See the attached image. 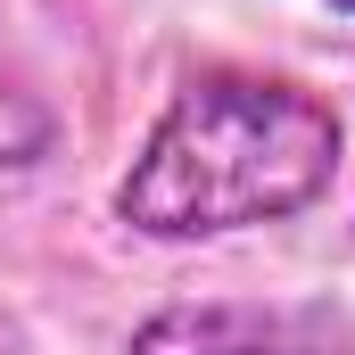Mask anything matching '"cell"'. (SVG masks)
<instances>
[{"instance_id": "1", "label": "cell", "mask_w": 355, "mask_h": 355, "mask_svg": "<svg viewBox=\"0 0 355 355\" xmlns=\"http://www.w3.org/2000/svg\"><path fill=\"white\" fill-rule=\"evenodd\" d=\"M347 157V124L331 99L281 83L207 67L157 107L149 141L116 182V215L141 240H232L306 215Z\"/></svg>"}, {"instance_id": "3", "label": "cell", "mask_w": 355, "mask_h": 355, "mask_svg": "<svg viewBox=\"0 0 355 355\" xmlns=\"http://www.w3.org/2000/svg\"><path fill=\"white\" fill-rule=\"evenodd\" d=\"M50 149H58V107L33 91L17 42L0 33V174H33Z\"/></svg>"}, {"instance_id": "4", "label": "cell", "mask_w": 355, "mask_h": 355, "mask_svg": "<svg viewBox=\"0 0 355 355\" xmlns=\"http://www.w3.org/2000/svg\"><path fill=\"white\" fill-rule=\"evenodd\" d=\"M331 8H339V17H355V0H331Z\"/></svg>"}, {"instance_id": "2", "label": "cell", "mask_w": 355, "mask_h": 355, "mask_svg": "<svg viewBox=\"0 0 355 355\" xmlns=\"http://www.w3.org/2000/svg\"><path fill=\"white\" fill-rule=\"evenodd\" d=\"M124 355H347L331 331V314L306 306H232V297H198V306H157Z\"/></svg>"}]
</instances>
